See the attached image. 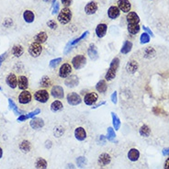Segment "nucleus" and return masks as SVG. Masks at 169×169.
<instances>
[{"label":"nucleus","instance_id":"de8ad7c7","mask_svg":"<svg viewBox=\"0 0 169 169\" xmlns=\"http://www.w3.org/2000/svg\"><path fill=\"white\" fill-rule=\"evenodd\" d=\"M111 101H112V103L117 104V92L116 91L111 95Z\"/></svg>","mask_w":169,"mask_h":169},{"label":"nucleus","instance_id":"f257e3e1","mask_svg":"<svg viewBox=\"0 0 169 169\" xmlns=\"http://www.w3.org/2000/svg\"><path fill=\"white\" fill-rule=\"evenodd\" d=\"M119 65V59L116 57L111 61L110 68H109V70H107V72L105 75V78H106L107 81H111L115 78Z\"/></svg>","mask_w":169,"mask_h":169},{"label":"nucleus","instance_id":"9d476101","mask_svg":"<svg viewBox=\"0 0 169 169\" xmlns=\"http://www.w3.org/2000/svg\"><path fill=\"white\" fill-rule=\"evenodd\" d=\"M98 99V95L97 93H95V92H90V93H87L85 96L84 102L87 106H93L96 104Z\"/></svg>","mask_w":169,"mask_h":169},{"label":"nucleus","instance_id":"3c124183","mask_svg":"<svg viewBox=\"0 0 169 169\" xmlns=\"http://www.w3.org/2000/svg\"><path fill=\"white\" fill-rule=\"evenodd\" d=\"M143 29L145 30V32H147L148 34H150L152 37H153V34H152V30H151V29H149L148 28H146V27H144V26H143Z\"/></svg>","mask_w":169,"mask_h":169},{"label":"nucleus","instance_id":"864d4df0","mask_svg":"<svg viewBox=\"0 0 169 169\" xmlns=\"http://www.w3.org/2000/svg\"><path fill=\"white\" fill-rule=\"evenodd\" d=\"M106 104V102L105 101H103V102H100L99 104H98V105H96L95 107H93V109H97V107H99L100 106H102V105H105Z\"/></svg>","mask_w":169,"mask_h":169},{"label":"nucleus","instance_id":"c9c22d12","mask_svg":"<svg viewBox=\"0 0 169 169\" xmlns=\"http://www.w3.org/2000/svg\"><path fill=\"white\" fill-rule=\"evenodd\" d=\"M41 86L42 87H49L51 86V79L48 77V76H43V77L41 79Z\"/></svg>","mask_w":169,"mask_h":169},{"label":"nucleus","instance_id":"412c9836","mask_svg":"<svg viewBox=\"0 0 169 169\" xmlns=\"http://www.w3.org/2000/svg\"><path fill=\"white\" fill-rule=\"evenodd\" d=\"M74 136L78 141H84L86 138V130L83 127H77L74 131Z\"/></svg>","mask_w":169,"mask_h":169},{"label":"nucleus","instance_id":"4c0bfd02","mask_svg":"<svg viewBox=\"0 0 169 169\" xmlns=\"http://www.w3.org/2000/svg\"><path fill=\"white\" fill-rule=\"evenodd\" d=\"M62 61H63L62 58H56V59L52 60L51 62H50V67L53 68V69H54L58 65H60V63L62 62Z\"/></svg>","mask_w":169,"mask_h":169},{"label":"nucleus","instance_id":"f03ea898","mask_svg":"<svg viewBox=\"0 0 169 169\" xmlns=\"http://www.w3.org/2000/svg\"><path fill=\"white\" fill-rule=\"evenodd\" d=\"M72 20V11L69 8H64L59 11L57 20L63 25L68 24Z\"/></svg>","mask_w":169,"mask_h":169},{"label":"nucleus","instance_id":"a19ab883","mask_svg":"<svg viewBox=\"0 0 169 169\" xmlns=\"http://www.w3.org/2000/svg\"><path fill=\"white\" fill-rule=\"evenodd\" d=\"M140 40H141V43L142 44H144V43H147V42H149V41H150V37H149V35H148V33H146V32H143L142 35H141V38H140Z\"/></svg>","mask_w":169,"mask_h":169},{"label":"nucleus","instance_id":"39448f33","mask_svg":"<svg viewBox=\"0 0 169 169\" xmlns=\"http://www.w3.org/2000/svg\"><path fill=\"white\" fill-rule=\"evenodd\" d=\"M34 98L41 103H46L50 98V94L46 89H40L35 92Z\"/></svg>","mask_w":169,"mask_h":169},{"label":"nucleus","instance_id":"2f4dec72","mask_svg":"<svg viewBox=\"0 0 169 169\" xmlns=\"http://www.w3.org/2000/svg\"><path fill=\"white\" fill-rule=\"evenodd\" d=\"M20 148L23 152H29L32 149V144L29 141H23L20 144Z\"/></svg>","mask_w":169,"mask_h":169},{"label":"nucleus","instance_id":"9b49d317","mask_svg":"<svg viewBox=\"0 0 169 169\" xmlns=\"http://www.w3.org/2000/svg\"><path fill=\"white\" fill-rule=\"evenodd\" d=\"M32 93L28 90H23L19 96V102L22 105L29 104L30 101H32Z\"/></svg>","mask_w":169,"mask_h":169},{"label":"nucleus","instance_id":"473e14b6","mask_svg":"<svg viewBox=\"0 0 169 169\" xmlns=\"http://www.w3.org/2000/svg\"><path fill=\"white\" fill-rule=\"evenodd\" d=\"M35 166H36V169H46L47 168V162L43 158H39L36 161Z\"/></svg>","mask_w":169,"mask_h":169},{"label":"nucleus","instance_id":"58836bf2","mask_svg":"<svg viewBox=\"0 0 169 169\" xmlns=\"http://www.w3.org/2000/svg\"><path fill=\"white\" fill-rule=\"evenodd\" d=\"M88 33H89L88 32H84V33H83V34H82V35H81V36H80L79 38H77V39H75V40H74L73 41H71V42H70L71 46H74V45H75V44H76V43H77V42H79V41H80L81 40L85 39V38H86V36L88 35Z\"/></svg>","mask_w":169,"mask_h":169},{"label":"nucleus","instance_id":"cd10ccee","mask_svg":"<svg viewBox=\"0 0 169 169\" xmlns=\"http://www.w3.org/2000/svg\"><path fill=\"white\" fill-rule=\"evenodd\" d=\"M64 109V105L60 100H54L52 104H51V110L53 112H57L60 111Z\"/></svg>","mask_w":169,"mask_h":169},{"label":"nucleus","instance_id":"2eb2a0df","mask_svg":"<svg viewBox=\"0 0 169 169\" xmlns=\"http://www.w3.org/2000/svg\"><path fill=\"white\" fill-rule=\"evenodd\" d=\"M79 84V79L76 75H69L67 78H65V85L68 87H74L78 86Z\"/></svg>","mask_w":169,"mask_h":169},{"label":"nucleus","instance_id":"7c9ffc66","mask_svg":"<svg viewBox=\"0 0 169 169\" xmlns=\"http://www.w3.org/2000/svg\"><path fill=\"white\" fill-rule=\"evenodd\" d=\"M137 69H138V64H137V62H135V61H131V62H129L126 65L127 72H129L131 74L136 72Z\"/></svg>","mask_w":169,"mask_h":169},{"label":"nucleus","instance_id":"4d7b16f0","mask_svg":"<svg viewBox=\"0 0 169 169\" xmlns=\"http://www.w3.org/2000/svg\"><path fill=\"white\" fill-rule=\"evenodd\" d=\"M2 155H3V151H2V149L0 148V158L2 157Z\"/></svg>","mask_w":169,"mask_h":169},{"label":"nucleus","instance_id":"a211bd4d","mask_svg":"<svg viewBox=\"0 0 169 169\" xmlns=\"http://www.w3.org/2000/svg\"><path fill=\"white\" fill-rule=\"evenodd\" d=\"M107 30V25L105 23H100L96 28V34L98 38H103Z\"/></svg>","mask_w":169,"mask_h":169},{"label":"nucleus","instance_id":"1a4fd4ad","mask_svg":"<svg viewBox=\"0 0 169 169\" xmlns=\"http://www.w3.org/2000/svg\"><path fill=\"white\" fill-rule=\"evenodd\" d=\"M117 7L123 13H129L131 10V4L129 0H118Z\"/></svg>","mask_w":169,"mask_h":169},{"label":"nucleus","instance_id":"a18cd8bd","mask_svg":"<svg viewBox=\"0 0 169 169\" xmlns=\"http://www.w3.org/2000/svg\"><path fill=\"white\" fill-rule=\"evenodd\" d=\"M107 134H109V139H110V140H112L115 137V133H114V131L112 130V128L107 129Z\"/></svg>","mask_w":169,"mask_h":169},{"label":"nucleus","instance_id":"c756f323","mask_svg":"<svg viewBox=\"0 0 169 169\" xmlns=\"http://www.w3.org/2000/svg\"><path fill=\"white\" fill-rule=\"evenodd\" d=\"M24 53V49L21 45H14L12 48V53L13 55H15L16 57H20Z\"/></svg>","mask_w":169,"mask_h":169},{"label":"nucleus","instance_id":"bb28decb","mask_svg":"<svg viewBox=\"0 0 169 169\" xmlns=\"http://www.w3.org/2000/svg\"><path fill=\"white\" fill-rule=\"evenodd\" d=\"M127 29L130 34L131 35H136L139 33L140 29H141V27L139 24H128V27H127Z\"/></svg>","mask_w":169,"mask_h":169},{"label":"nucleus","instance_id":"7ed1b4c3","mask_svg":"<svg viewBox=\"0 0 169 169\" xmlns=\"http://www.w3.org/2000/svg\"><path fill=\"white\" fill-rule=\"evenodd\" d=\"M86 64V58L83 54H77L75 55L72 61H71V65L75 70H80L82 69Z\"/></svg>","mask_w":169,"mask_h":169},{"label":"nucleus","instance_id":"c03bdc74","mask_svg":"<svg viewBox=\"0 0 169 169\" xmlns=\"http://www.w3.org/2000/svg\"><path fill=\"white\" fill-rule=\"evenodd\" d=\"M61 2H62L63 6L65 8H68L72 5V2H73V0H61Z\"/></svg>","mask_w":169,"mask_h":169},{"label":"nucleus","instance_id":"b1692460","mask_svg":"<svg viewBox=\"0 0 169 169\" xmlns=\"http://www.w3.org/2000/svg\"><path fill=\"white\" fill-rule=\"evenodd\" d=\"M140 157V152L137 149H131L128 152V158L132 162H136Z\"/></svg>","mask_w":169,"mask_h":169},{"label":"nucleus","instance_id":"49530a36","mask_svg":"<svg viewBox=\"0 0 169 169\" xmlns=\"http://www.w3.org/2000/svg\"><path fill=\"white\" fill-rule=\"evenodd\" d=\"M39 113H41V110L37 109V110H35L34 111H32V112H30L29 114H28L27 116H28V118H32L33 116H35V115H37V114H39Z\"/></svg>","mask_w":169,"mask_h":169},{"label":"nucleus","instance_id":"8fccbe9b","mask_svg":"<svg viewBox=\"0 0 169 169\" xmlns=\"http://www.w3.org/2000/svg\"><path fill=\"white\" fill-rule=\"evenodd\" d=\"M27 119H29L27 115H20V116L19 117L18 120H19V121H24V120H26Z\"/></svg>","mask_w":169,"mask_h":169},{"label":"nucleus","instance_id":"ddd939ff","mask_svg":"<svg viewBox=\"0 0 169 169\" xmlns=\"http://www.w3.org/2000/svg\"><path fill=\"white\" fill-rule=\"evenodd\" d=\"M6 82H7L8 86L11 88H16L18 86V77L16 76V74L13 73H10L7 76Z\"/></svg>","mask_w":169,"mask_h":169},{"label":"nucleus","instance_id":"e433bc0d","mask_svg":"<svg viewBox=\"0 0 169 169\" xmlns=\"http://www.w3.org/2000/svg\"><path fill=\"white\" fill-rule=\"evenodd\" d=\"M8 103H9V107H10V109L15 112V114H17V115H19V114H20V115H22V113L18 110V107H17V106H16V104H15L14 102H13V100H11V99H8Z\"/></svg>","mask_w":169,"mask_h":169},{"label":"nucleus","instance_id":"603ef678","mask_svg":"<svg viewBox=\"0 0 169 169\" xmlns=\"http://www.w3.org/2000/svg\"><path fill=\"white\" fill-rule=\"evenodd\" d=\"M164 169H169V158H167V160L165 161V164H164Z\"/></svg>","mask_w":169,"mask_h":169},{"label":"nucleus","instance_id":"4be33fe9","mask_svg":"<svg viewBox=\"0 0 169 169\" xmlns=\"http://www.w3.org/2000/svg\"><path fill=\"white\" fill-rule=\"evenodd\" d=\"M110 161H111V157H110V155H109V153L104 152V153H102V155H100L99 157H98V164L101 166L107 165L110 163Z\"/></svg>","mask_w":169,"mask_h":169},{"label":"nucleus","instance_id":"6ab92c4d","mask_svg":"<svg viewBox=\"0 0 169 169\" xmlns=\"http://www.w3.org/2000/svg\"><path fill=\"white\" fill-rule=\"evenodd\" d=\"M29 125L34 130H39V129H41L44 126V121H43L42 119L34 118V119H32V121L29 122Z\"/></svg>","mask_w":169,"mask_h":169},{"label":"nucleus","instance_id":"4468645a","mask_svg":"<svg viewBox=\"0 0 169 169\" xmlns=\"http://www.w3.org/2000/svg\"><path fill=\"white\" fill-rule=\"evenodd\" d=\"M98 3L95 1H90L89 3L86 4L85 7V12L86 15H93L97 12L98 10Z\"/></svg>","mask_w":169,"mask_h":169},{"label":"nucleus","instance_id":"f8f14e48","mask_svg":"<svg viewBox=\"0 0 169 169\" xmlns=\"http://www.w3.org/2000/svg\"><path fill=\"white\" fill-rule=\"evenodd\" d=\"M120 15V10L117 6H111L110 8L107 9V17L110 20H116L119 17Z\"/></svg>","mask_w":169,"mask_h":169},{"label":"nucleus","instance_id":"a878e982","mask_svg":"<svg viewBox=\"0 0 169 169\" xmlns=\"http://www.w3.org/2000/svg\"><path fill=\"white\" fill-rule=\"evenodd\" d=\"M96 89H97V91L98 92V93L104 94L105 92L107 91V86L106 80H100V81H98L97 83V85H96Z\"/></svg>","mask_w":169,"mask_h":169},{"label":"nucleus","instance_id":"09e8293b","mask_svg":"<svg viewBox=\"0 0 169 169\" xmlns=\"http://www.w3.org/2000/svg\"><path fill=\"white\" fill-rule=\"evenodd\" d=\"M59 11V3H55V6H53V14H56L58 13Z\"/></svg>","mask_w":169,"mask_h":169},{"label":"nucleus","instance_id":"bf43d9fd","mask_svg":"<svg viewBox=\"0 0 169 169\" xmlns=\"http://www.w3.org/2000/svg\"><path fill=\"white\" fill-rule=\"evenodd\" d=\"M0 90H1V87H0Z\"/></svg>","mask_w":169,"mask_h":169},{"label":"nucleus","instance_id":"c85d7f7f","mask_svg":"<svg viewBox=\"0 0 169 169\" xmlns=\"http://www.w3.org/2000/svg\"><path fill=\"white\" fill-rule=\"evenodd\" d=\"M131 48H132V43L129 41H126L123 43V45H122V47L120 49V53L122 54H127L131 51Z\"/></svg>","mask_w":169,"mask_h":169},{"label":"nucleus","instance_id":"13d9d810","mask_svg":"<svg viewBox=\"0 0 169 169\" xmlns=\"http://www.w3.org/2000/svg\"><path fill=\"white\" fill-rule=\"evenodd\" d=\"M44 2H50V1H52V0H43Z\"/></svg>","mask_w":169,"mask_h":169},{"label":"nucleus","instance_id":"0eeeda50","mask_svg":"<svg viewBox=\"0 0 169 169\" xmlns=\"http://www.w3.org/2000/svg\"><path fill=\"white\" fill-rule=\"evenodd\" d=\"M66 101L71 106H77L82 102V98L77 93L72 92V93H69L66 96Z\"/></svg>","mask_w":169,"mask_h":169},{"label":"nucleus","instance_id":"f3484780","mask_svg":"<svg viewBox=\"0 0 169 169\" xmlns=\"http://www.w3.org/2000/svg\"><path fill=\"white\" fill-rule=\"evenodd\" d=\"M128 24H139L140 18L136 14V12H129L126 17Z\"/></svg>","mask_w":169,"mask_h":169},{"label":"nucleus","instance_id":"37998d69","mask_svg":"<svg viewBox=\"0 0 169 169\" xmlns=\"http://www.w3.org/2000/svg\"><path fill=\"white\" fill-rule=\"evenodd\" d=\"M47 25H48V27H49L50 29H57V23H56V21H55L54 20H49V21L47 22Z\"/></svg>","mask_w":169,"mask_h":169},{"label":"nucleus","instance_id":"aec40b11","mask_svg":"<svg viewBox=\"0 0 169 169\" xmlns=\"http://www.w3.org/2000/svg\"><path fill=\"white\" fill-rule=\"evenodd\" d=\"M18 86L20 90H27L29 86V80L28 77L25 75H20L19 76L18 79Z\"/></svg>","mask_w":169,"mask_h":169},{"label":"nucleus","instance_id":"ea45409f","mask_svg":"<svg viewBox=\"0 0 169 169\" xmlns=\"http://www.w3.org/2000/svg\"><path fill=\"white\" fill-rule=\"evenodd\" d=\"M64 131H65L64 128L61 127V126H59V127H57V128L54 129L53 133H54V135H55L56 137H61V136L64 134Z\"/></svg>","mask_w":169,"mask_h":169},{"label":"nucleus","instance_id":"6e6d98bb","mask_svg":"<svg viewBox=\"0 0 169 169\" xmlns=\"http://www.w3.org/2000/svg\"><path fill=\"white\" fill-rule=\"evenodd\" d=\"M163 152H164V155H169V148H167V149H164Z\"/></svg>","mask_w":169,"mask_h":169},{"label":"nucleus","instance_id":"423d86ee","mask_svg":"<svg viewBox=\"0 0 169 169\" xmlns=\"http://www.w3.org/2000/svg\"><path fill=\"white\" fill-rule=\"evenodd\" d=\"M42 50H43V48H42V46H41V43L33 41L29 47V53L32 55V57H38L42 53Z\"/></svg>","mask_w":169,"mask_h":169},{"label":"nucleus","instance_id":"72a5a7b5","mask_svg":"<svg viewBox=\"0 0 169 169\" xmlns=\"http://www.w3.org/2000/svg\"><path fill=\"white\" fill-rule=\"evenodd\" d=\"M111 117H112V123H113L115 130H119V126H120V120H119V117L114 112H111Z\"/></svg>","mask_w":169,"mask_h":169},{"label":"nucleus","instance_id":"f704fd0d","mask_svg":"<svg viewBox=\"0 0 169 169\" xmlns=\"http://www.w3.org/2000/svg\"><path fill=\"white\" fill-rule=\"evenodd\" d=\"M151 133V130L147 125H143L140 129V134L144 137H148Z\"/></svg>","mask_w":169,"mask_h":169},{"label":"nucleus","instance_id":"6e6552de","mask_svg":"<svg viewBox=\"0 0 169 169\" xmlns=\"http://www.w3.org/2000/svg\"><path fill=\"white\" fill-rule=\"evenodd\" d=\"M51 95L56 99H63L65 98V90L61 86H53L51 89Z\"/></svg>","mask_w":169,"mask_h":169},{"label":"nucleus","instance_id":"79ce46f5","mask_svg":"<svg viewBox=\"0 0 169 169\" xmlns=\"http://www.w3.org/2000/svg\"><path fill=\"white\" fill-rule=\"evenodd\" d=\"M86 158L81 156V157H78L77 159H76V163H77V165L80 166V167H83L85 164H86Z\"/></svg>","mask_w":169,"mask_h":169},{"label":"nucleus","instance_id":"20e7f679","mask_svg":"<svg viewBox=\"0 0 169 169\" xmlns=\"http://www.w3.org/2000/svg\"><path fill=\"white\" fill-rule=\"evenodd\" d=\"M73 66L69 63H65L60 66L58 71V75L61 78H67L68 76L72 74Z\"/></svg>","mask_w":169,"mask_h":169},{"label":"nucleus","instance_id":"393cba45","mask_svg":"<svg viewBox=\"0 0 169 169\" xmlns=\"http://www.w3.org/2000/svg\"><path fill=\"white\" fill-rule=\"evenodd\" d=\"M48 39V35L45 32H39L35 37H34V42H38V43H44Z\"/></svg>","mask_w":169,"mask_h":169},{"label":"nucleus","instance_id":"dca6fc26","mask_svg":"<svg viewBox=\"0 0 169 169\" xmlns=\"http://www.w3.org/2000/svg\"><path fill=\"white\" fill-rule=\"evenodd\" d=\"M87 54L88 56L90 57L91 60H97L98 58V49L96 47V45L91 43L88 47V50H87Z\"/></svg>","mask_w":169,"mask_h":169},{"label":"nucleus","instance_id":"5fc2aeb1","mask_svg":"<svg viewBox=\"0 0 169 169\" xmlns=\"http://www.w3.org/2000/svg\"><path fill=\"white\" fill-rule=\"evenodd\" d=\"M5 56H6V53H5V54H2L1 56H0V66H1V65H2L3 60L5 59Z\"/></svg>","mask_w":169,"mask_h":169},{"label":"nucleus","instance_id":"5701e85b","mask_svg":"<svg viewBox=\"0 0 169 169\" xmlns=\"http://www.w3.org/2000/svg\"><path fill=\"white\" fill-rule=\"evenodd\" d=\"M23 19L27 23H32L35 20V14L32 10H25L23 12Z\"/></svg>","mask_w":169,"mask_h":169}]
</instances>
